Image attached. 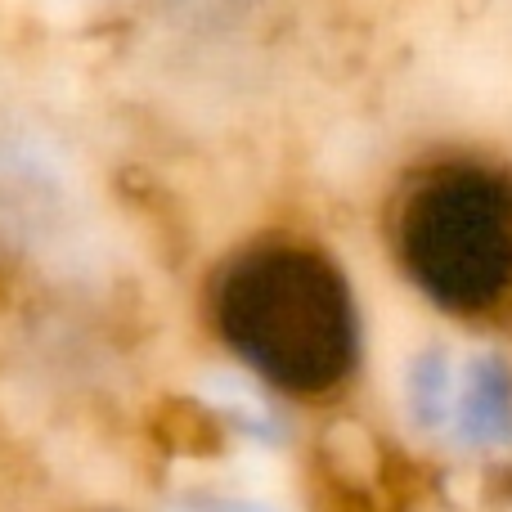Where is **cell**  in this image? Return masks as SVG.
<instances>
[{"label": "cell", "instance_id": "2", "mask_svg": "<svg viewBox=\"0 0 512 512\" xmlns=\"http://www.w3.org/2000/svg\"><path fill=\"white\" fill-rule=\"evenodd\" d=\"M409 283L454 319H499L512 306V180L445 167L409 189L396 216Z\"/></svg>", "mask_w": 512, "mask_h": 512}, {"label": "cell", "instance_id": "1", "mask_svg": "<svg viewBox=\"0 0 512 512\" xmlns=\"http://www.w3.org/2000/svg\"><path fill=\"white\" fill-rule=\"evenodd\" d=\"M212 310L225 346L292 400L333 396L360 364L355 297L315 248H252L221 274Z\"/></svg>", "mask_w": 512, "mask_h": 512}]
</instances>
